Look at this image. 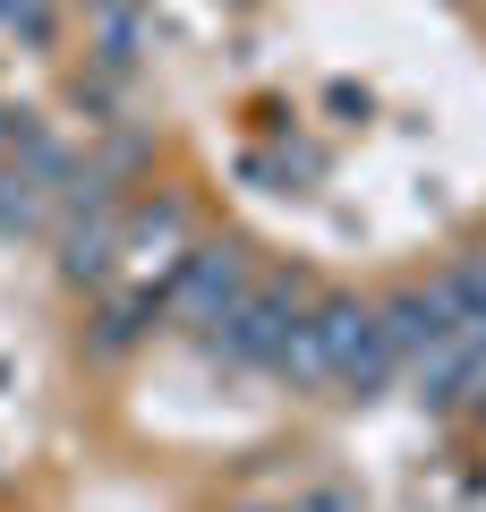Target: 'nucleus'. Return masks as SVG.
Instances as JSON below:
<instances>
[{"label":"nucleus","mask_w":486,"mask_h":512,"mask_svg":"<svg viewBox=\"0 0 486 512\" xmlns=\"http://www.w3.org/2000/svg\"><path fill=\"white\" fill-rule=\"evenodd\" d=\"M307 316V299H299V282H282V291H248L239 299L231 316H222V350H231V359H248V367H273L282 359V342H290V325H299Z\"/></svg>","instance_id":"nucleus-1"},{"label":"nucleus","mask_w":486,"mask_h":512,"mask_svg":"<svg viewBox=\"0 0 486 512\" xmlns=\"http://www.w3.org/2000/svg\"><path fill=\"white\" fill-rule=\"evenodd\" d=\"M239 299H248V265H239V248H197V256H180L171 308H180L188 325H222Z\"/></svg>","instance_id":"nucleus-2"},{"label":"nucleus","mask_w":486,"mask_h":512,"mask_svg":"<svg viewBox=\"0 0 486 512\" xmlns=\"http://www.w3.org/2000/svg\"><path fill=\"white\" fill-rule=\"evenodd\" d=\"M77 9H94V18H120V9H137V0H77Z\"/></svg>","instance_id":"nucleus-3"},{"label":"nucleus","mask_w":486,"mask_h":512,"mask_svg":"<svg viewBox=\"0 0 486 512\" xmlns=\"http://www.w3.org/2000/svg\"><path fill=\"white\" fill-rule=\"evenodd\" d=\"M0 146H18V120H9V111H0Z\"/></svg>","instance_id":"nucleus-4"}]
</instances>
